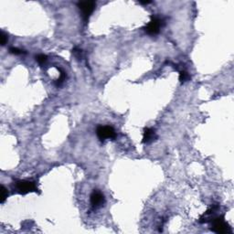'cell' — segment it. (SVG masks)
I'll return each mask as SVG.
<instances>
[{
    "mask_svg": "<svg viewBox=\"0 0 234 234\" xmlns=\"http://www.w3.org/2000/svg\"><path fill=\"white\" fill-rule=\"evenodd\" d=\"M58 70L61 72V74H60V78H58V79L56 81V85H57V86H60V85H61V83L64 81V80H65V78H66V73L62 71V70H61V69H58Z\"/></svg>",
    "mask_w": 234,
    "mask_h": 234,
    "instance_id": "9c48e42d",
    "label": "cell"
},
{
    "mask_svg": "<svg viewBox=\"0 0 234 234\" xmlns=\"http://www.w3.org/2000/svg\"><path fill=\"white\" fill-rule=\"evenodd\" d=\"M211 231L219 234L231 233V227L226 222L223 215L216 217L211 220Z\"/></svg>",
    "mask_w": 234,
    "mask_h": 234,
    "instance_id": "6da1fadb",
    "label": "cell"
},
{
    "mask_svg": "<svg viewBox=\"0 0 234 234\" xmlns=\"http://www.w3.org/2000/svg\"><path fill=\"white\" fill-rule=\"evenodd\" d=\"M9 52L10 53H12L14 55H21V54H25L26 52L22 50H19L17 48H10L9 49Z\"/></svg>",
    "mask_w": 234,
    "mask_h": 234,
    "instance_id": "4fadbf2b",
    "label": "cell"
},
{
    "mask_svg": "<svg viewBox=\"0 0 234 234\" xmlns=\"http://www.w3.org/2000/svg\"><path fill=\"white\" fill-rule=\"evenodd\" d=\"M8 40V35L6 34L4 31H1V34H0V43H1L2 46H5L7 44Z\"/></svg>",
    "mask_w": 234,
    "mask_h": 234,
    "instance_id": "7c38bea8",
    "label": "cell"
},
{
    "mask_svg": "<svg viewBox=\"0 0 234 234\" xmlns=\"http://www.w3.org/2000/svg\"><path fill=\"white\" fill-rule=\"evenodd\" d=\"M36 61L39 62V64L42 65V64H44L47 61H48V57L44 54H39L36 56Z\"/></svg>",
    "mask_w": 234,
    "mask_h": 234,
    "instance_id": "8fae6325",
    "label": "cell"
},
{
    "mask_svg": "<svg viewBox=\"0 0 234 234\" xmlns=\"http://www.w3.org/2000/svg\"><path fill=\"white\" fill-rule=\"evenodd\" d=\"M72 53L74 54V56L78 58V60H80V58H81V57H83V51H81V50H80L79 48H77V47H75V48L72 50Z\"/></svg>",
    "mask_w": 234,
    "mask_h": 234,
    "instance_id": "5bb4252c",
    "label": "cell"
},
{
    "mask_svg": "<svg viewBox=\"0 0 234 234\" xmlns=\"http://www.w3.org/2000/svg\"><path fill=\"white\" fill-rule=\"evenodd\" d=\"M96 134H97V136L99 137V139H100L101 141H104V140L109 139V138L110 139L115 138V136H116L115 130L112 126H109V125L98 126L97 129H96Z\"/></svg>",
    "mask_w": 234,
    "mask_h": 234,
    "instance_id": "5b68a950",
    "label": "cell"
},
{
    "mask_svg": "<svg viewBox=\"0 0 234 234\" xmlns=\"http://www.w3.org/2000/svg\"><path fill=\"white\" fill-rule=\"evenodd\" d=\"M8 197V191L5 188V186H1V203H4L5 200H7Z\"/></svg>",
    "mask_w": 234,
    "mask_h": 234,
    "instance_id": "30bf717a",
    "label": "cell"
},
{
    "mask_svg": "<svg viewBox=\"0 0 234 234\" xmlns=\"http://www.w3.org/2000/svg\"><path fill=\"white\" fill-rule=\"evenodd\" d=\"M96 3L94 1H81L78 3V8L81 12V17L84 22H88L91 15L94 11Z\"/></svg>",
    "mask_w": 234,
    "mask_h": 234,
    "instance_id": "277c9868",
    "label": "cell"
},
{
    "mask_svg": "<svg viewBox=\"0 0 234 234\" xmlns=\"http://www.w3.org/2000/svg\"><path fill=\"white\" fill-rule=\"evenodd\" d=\"M156 138V132L154 129L148 128V127L145 128L144 136H143V143H145V144L150 143L151 141H153V140H155Z\"/></svg>",
    "mask_w": 234,
    "mask_h": 234,
    "instance_id": "52a82bcc",
    "label": "cell"
},
{
    "mask_svg": "<svg viewBox=\"0 0 234 234\" xmlns=\"http://www.w3.org/2000/svg\"><path fill=\"white\" fill-rule=\"evenodd\" d=\"M17 191L22 195H26L29 192H37L38 188L36 184L28 180H17L15 183Z\"/></svg>",
    "mask_w": 234,
    "mask_h": 234,
    "instance_id": "3957f363",
    "label": "cell"
},
{
    "mask_svg": "<svg viewBox=\"0 0 234 234\" xmlns=\"http://www.w3.org/2000/svg\"><path fill=\"white\" fill-rule=\"evenodd\" d=\"M190 79V76L189 74L186 71H180L179 72V81H181L182 83H186V81H188Z\"/></svg>",
    "mask_w": 234,
    "mask_h": 234,
    "instance_id": "ba28073f",
    "label": "cell"
},
{
    "mask_svg": "<svg viewBox=\"0 0 234 234\" xmlns=\"http://www.w3.org/2000/svg\"><path fill=\"white\" fill-rule=\"evenodd\" d=\"M164 24V21L160 17L157 16H152L151 20L144 28V30L151 36H155V35L158 34L160 32V29Z\"/></svg>",
    "mask_w": 234,
    "mask_h": 234,
    "instance_id": "7a4b0ae2",
    "label": "cell"
},
{
    "mask_svg": "<svg viewBox=\"0 0 234 234\" xmlns=\"http://www.w3.org/2000/svg\"><path fill=\"white\" fill-rule=\"evenodd\" d=\"M139 3L140 4H143V5H147V4H151L152 2L151 1H140Z\"/></svg>",
    "mask_w": 234,
    "mask_h": 234,
    "instance_id": "9a60e30c",
    "label": "cell"
},
{
    "mask_svg": "<svg viewBox=\"0 0 234 234\" xmlns=\"http://www.w3.org/2000/svg\"><path fill=\"white\" fill-rule=\"evenodd\" d=\"M105 202L104 196L99 190H93L91 195V204L93 208H99L103 206Z\"/></svg>",
    "mask_w": 234,
    "mask_h": 234,
    "instance_id": "8992f818",
    "label": "cell"
}]
</instances>
